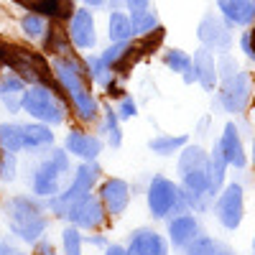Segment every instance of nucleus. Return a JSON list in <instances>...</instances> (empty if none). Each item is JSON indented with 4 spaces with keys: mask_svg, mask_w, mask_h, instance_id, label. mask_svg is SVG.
Masks as SVG:
<instances>
[{
    "mask_svg": "<svg viewBox=\"0 0 255 255\" xmlns=\"http://www.w3.org/2000/svg\"><path fill=\"white\" fill-rule=\"evenodd\" d=\"M51 72L72 105V115L82 125H97L102 118V100L92 92V79L84 67V59H79L77 54L54 56Z\"/></svg>",
    "mask_w": 255,
    "mask_h": 255,
    "instance_id": "1",
    "label": "nucleus"
},
{
    "mask_svg": "<svg viewBox=\"0 0 255 255\" xmlns=\"http://www.w3.org/2000/svg\"><path fill=\"white\" fill-rule=\"evenodd\" d=\"M179 184L184 189V197L189 209L194 215H204L215 204V191H212V168H209V151L199 143H186L179 151L176 161Z\"/></svg>",
    "mask_w": 255,
    "mask_h": 255,
    "instance_id": "2",
    "label": "nucleus"
},
{
    "mask_svg": "<svg viewBox=\"0 0 255 255\" xmlns=\"http://www.w3.org/2000/svg\"><path fill=\"white\" fill-rule=\"evenodd\" d=\"M3 215L8 222L10 235L26 245H36L38 240H44L51 212L44 199H36L33 194H15L3 204Z\"/></svg>",
    "mask_w": 255,
    "mask_h": 255,
    "instance_id": "3",
    "label": "nucleus"
},
{
    "mask_svg": "<svg viewBox=\"0 0 255 255\" xmlns=\"http://www.w3.org/2000/svg\"><path fill=\"white\" fill-rule=\"evenodd\" d=\"M100 181H102V166H100V161H79L77 168L72 171L69 184L64 186L59 194L46 199L49 212L54 217H59V220H67V215L82 199H87L90 194H95V189H97Z\"/></svg>",
    "mask_w": 255,
    "mask_h": 255,
    "instance_id": "4",
    "label": "nucleus"
},
{
    "mask_svg": "<svg viewBox=\"0 0 255 255\" xmlns=\"http://www.w3.org/2000/svg\"><path fill=\"white\" fill-rule=\"evenodd\" d=\"M220 72V90H217V102L227 115H243L250 105L253 95V82L245 69L232 59L230 54H222L217 61Z\"/></svg>",
    "mask_w": 255,
    "mask_h": 255,
    "instance_id": "5",
    "label": "nucleus"
},
{
    "mask_svg": "<svg viewBox=\"0 0 255 255\" xmlns=\"http://www.w3.org/2000/svg\"><path fill=\"white\" fill-rule=\"evenodd\" d=\"M72 156L67 153V148H59L54 145L51 151H46V156L41 158L33 168H31V176H28V184H31V194L36 199H51L54 194L64 189V179L72 176Z\"/></svg>",
    "mask_w": 255,
    "mask_h": 255,
    "instance_id": "6",
    "label": "nucleus"
},
{
    "mask_svg": "<svg viewBox=\"0 0 255 255\" xmlns=\"http://www.w3.org/2000/svg\"><path fill=\"white\" fill-rule=\"evenodd\" d=\"M23 113L36 123L59 128L72 115V105L64 92H56L51 87H44V84H28L26 100H23Z\"/></svg>",
    "mask_w": 255,
    "mask_h": 255,
    "instance_id": "7",
    "label": "nucleus"
},
{
    "mask_svg": "<svg viewBox=\"0 0 255 255\" xmlns=\"http://www.w3.org/2000/svg\"><path fill=\"white\" fill-rule=\"evenodd\" d=\"M145 204H148L151 217L158 220V222H168L176 215H186V212H191L189 202L184 197L181 184L174 181V179H168V176H163V174H156L151 181H148Z\"/></svg>",
    "mask_w": 255,
    "mask_h": 255,
    "instance_id": "8",
    "label": "nucleus"
},
{
    "mask_svg": "<svg viewBox=\"0 0 255 255\" xmlns=\"http://www.w3.org/2000/svg\"><path fill=\"white\" fill-rule=\"evenodd\" d=\"M3 69L15 72L26 84H44V87H51V90L61 92L59 82H56V77L51 72V61H46V56L41 51H31L26 46L8 44Z\"/></svg>",
    "mask_w": 255,
    "mask_h": 255,
    "instance_id": "9",
    "label": "nucleus"
},
{
    "mask_svg": "<svg viewBox=\"0 0 255 255\" xmlns=\"http://www.w3.org/2000/svg\"><path fill=\"white\" fill-rule=\"evenodd\" d=\"M212 212H215V220L225 230H230V232L238 230L243 225V217H245V189L238 181L225 184V189L215 197Z\"/></svg>",
    "mask_w": 255,
    "mask_h": 255,
    "instance_id": "10",
    "label": "nucleus"
},
{
    "mask_svg": "<svg viewBox=\"0 0 255 255\" xmlns=\"http://www.w3.org/2000/svg\"><path fill=\"white\" fill-rule=\"evenodd\" d=\"M232 26L227 23V20L217 13H207L202 20H199V26H197V36L202 41V46L209 49V51H215V54H230L232 49Z\"/></svg>",
    "mask_w": 255,
    "mask_h": 255,
    "instance_id": "11",
    "label": "nucleus"
},
{
    "mask_svg": "<svg viewBox=\"0 0 255 255\" xmlns=\"http://www.w3.org/2000/svg\"><path fill=\"white\" fill-rule=\"evenodd\" d=\"M67 222L79 227L82 232H100V230L108 227L110 215H108V209L102 207V202L97 199V194H90L87 199H82L67 215Z\"/></svg>",
    "mask_w": 255,
    "mask_h": 255,
    "instance_id": "12",
    "label": "nucleus"
},
{
    "mask_svg": "<svg viewBox=\"0 0 255 255\" xmlns=\"http://www.w3.org/2000/svg\"><path fill=\"white\" fill-rule=\"evenodd\" d=\"M64 148L77 161H97L100 153L105 151V140L97 133L87 130L84 125H74L64 138Z\"/></svg>",
    "mask_w": 255,
    "mask_h": 255,
    "instance_id": "13",
    "label": "nucleus"
},
{
    "mask_svg": "<svg viewBox=\"0 0 255 255\" xmlns=\"http://www.w3.org/2000/svg\"><path fill=\"white\" fill-rule=\"evenodd\" d=\"M97 199L108 209L110 217H120L130 204V184L123 176H105L97 184Z\"/></svg>",
    "mask_w": 255,
    "mask_h": 255,
    "instance_id": "14",
    "label": "nucleus"
},
{
    "mask_svg": "<svg viewBox=\"0 0 255 255\" xmlns=\"http://www.w3.org/2000/svg\"><path fill=\"white\" fill-rule=\"evenodd\" d=\"M67 33L72 46L79 51H92L97 46V26H95V15L90 8H77L72 18L67 20Z\"/></svg>",
    "mask_w": 255,
    "mask_h": 255,
    "instance_id": "15",
    "label": "nucleus"
},
{
    "mask_svg": "<svg viewBox=\"0 0 255 255\" xmlns=\"http://www.w3.org/2000/svg\"><path fill=\"white\" fill-rule=\"evenodd\" d=\"M199 235H204V232H202V222H199V217L194 215V212L176 215V217H171L166 222V240H168V245L181 250V253Z\"/></svg>",
    "mask_w": 255,
    "mask_h": 255,
    "instance_id": "16",
    "label": "nucleus"
},
{
    "mask_svg": "<svg viewBox=\"0 0 255 255\" xmlns=\"http://www.w3.org/2000/svg\"><path fill=\"white\" fill-rule=\"evenodd\" d=\"M220 153L225 156L227 166L230 168H238V171H243V168L248 166V153H245V143H243V135H240V128L235 123H225L220 138L215 140Z\"/></svg>",
    "mask_w": 255,
    "mask_h": 255,
    "instance_id": "17",
    "label": "nucleus"
},
{
    "mask_svg": "<svg viewBox=\"0 0 255 255\" xmlns=\"http://www.w3.org/2000/svg\"><path fill=\"white\" fill-rule=\"evenodd\" d=\"M128 253L130 255H168L171 245H168L166 235H161L153 227H138L128 238Z\"/></svg>",
    "mask_w": 255,
    "mask_h": 255,
    "instance_id": "18",
    "label": "nucleus"
},
{
    "mask_svg": "<svg viewBox=\"0 0 255 255\" xmlns=\"http://www.w3.org/2000/svg\"><path fill=\"white\" fill-rule=\"evenodd\" d=\"M26 90H28V84L20 79L15 72H10V69L0 72V108H3L8 115L23 113Z\"/></svg>",
    "mask_w": 255,
    "mask_h": 255,
    "instance_id": "19",
    "label": "nucleus"
},
{
    "mask_svg": "<svg viewBox=\"0 0 255 255\" xmlns=\"http://www.w3.org/2000/svg\"><path fill=\"white\" fill-rule=\"evenodd\" d=\"M194 61V77H197V84L204 90V92H215L217 84H220V72H217V59H215V51H209L204 46L197 49V54L191 56Z\"/></svg>",
    "mask_w": 255,
    "mask_h": 255,
    "instance_id": "20",
    "label": "nucleus"
},
{
    "mask_svg": "<svg viewBox=\"0 0 255 255\" xmlns=\"http://www.w3.org/2000/svg\"><path fill=\"white\" fill-rule=\"evenodd\" d=\"M56 143V133L54 128L44 125V123H23V151L28 153H46L51 151Z\"/></svg>",
    "mask_w": 255,
    "mask_h": 255,
    "instance_id": "21",
    "label": "nucleus"
},
{
    "mask_svg": "<svg viewBox=\"0 0 255 255\" xmlns=\"http://www.w3.org/2000/svg\"><path fill=\"white\" fill-rule=\"evenodd\" d=\"M15 5L26 8V10H33V13H41L46 15L49 20H69L72 13L77 10L72 5V0H13Z\"/></svg>",
    "mask_w": 255,
    "mask_h": 255,
    "instance_id": "22",
    "label": "nucleus"
},
{
    "mask_svg": "<svg viewBox=\"0 0 255 255\" xmlns=\"http://www.w3.org/2000/svg\"><path fill=\"white\" fill-rule=\"evenodd\" d=\"M217 10L230 26L248 28L255 20V0H217Z\"/></svg>",
    "mask_w": 255,
    "mask_h": 255,
    "instance_id": "23",
    "label": "nucleus"
},
{
    "mask_svg": "<svg viewBox=\"0 0 255 255\" xmlns=\"http://www.w3.org/2000/svg\"><path fill=\"white\" fill-rule=\"evenodd\" d=\"M97 135L110 148L123 145V120L118 118L115 105H110V102H102V118L97 123Z\"/></svg>",
    "mask_w": 255,
    "mask_h": 255,
    "instance_id": "24",
    "label": "nucleus"
},
{
    "mask_svg": "<svg viewBox=\"0 0 255 255\" xmlns=\"http://www.w3.org/2000/svg\"><path fill=\"white\" fill-rule=\"evenodd\" d=\"M72 49H74V46H72V41H69L67 28H61V26L56 23V20H51V28H49L46 38L41 41V51H44V54H51V59H54V56H67V54H74Z\"/></svg>",
    "mask_w": 255,
    "mask_h": 255,
    "instance_id": "25",
    "label": "nucleus"
},
{
    "mask_svg": "<svg viewBox=\"0 0 255 255\" xmlns=\"http://www.w3.org/2000/svg\"><path fill=\"white\" fill-rule=\"evenodd\" d=\"M189 143L186 133H158L148 140V151L156 153V156H179V151Z\"/></svg>",
    "mask_w": 255,
    "mask_h": 255,
    "instance_id": "26",
    "label": "nucleus"
},
{
    "mask_svg": "<svg viewBox=\"0 0 255 255\" xmlns=\"http://www.w3.org/2000/svg\"><path fill=\"white\" fill-rule=\"evenodd\" d=\"M184 255H238V250L232 248L230 243L220 240V238H212V235H199L194 243H191Z\"/></svg>",
    "mask_w": 255,
    "mask_h": 255,
    "instance_id": "27",
    "label": "nucleus"
},
{
    "mask_svg": "<svg viewBox=\"0 0 255 255\" xmlns=\"http://www.w3.org/2000/svg\"><path fill=\"white\" fill-rule=\"evenodd\" d=\"M163 64L168 67V72L179 74L186 84H194L197 77H194V61H191V56L181 49H168L163 54Z\"/></svg>",
    "mask_w": 255,
    "mask_h": 255,
    "instance_id": "28",
    "label": "nucleus"
},
{
    "mask_svg": "<svg viewBox=\"0 0 255 255\" xmlns=\"http://www.w3.org/2000/svg\"><path fill=\"white\" fill-rule=\"evenodd\" d=\"M84 67H87V74H90L92 84H97V87L105 90V92H108L113 84L120 79L110 67H105V64H102L100 54H87V56H84Z\"/></svg>",
    "mask_w": 255,
    "mask_h": 255,
    "instance_id": "29",
    "label": "nucleus"
},
{
    "mask_svg": "<svg viewBox=\"0 0 255 255\" xmlns=\"http://www.w3.org/2000/svg\"><path fill=\"white\" fill-rule=\"evenodd\" d=\"M0 148L10 153H23V123L0 120Z\"/></svg>",
    "mask_w": 255,
    "mask_h": 255,
    "instance_id": "30",
    "label": "nucleus"
},
{
    "mask_svg": "<svg viewBox=\"0 0 255 255\" xmlns=\"http://www.w3.org/2000/svg\"><path fill=\"white\" fill-rule=\"evenodd\" d=\"M108 36L113 44H130L133 41V23L125 10H113L108 18Z\"/></svg>",
    "mask_w": 255,
    "mask_h": 255,
    "instance_id": "31",
    "label": "nucleus"
},
{
    "mask_svg": "<svg viewBox=\"0 0 255 255\" xmlns=\"http://www.w3.org/2000/svg\"><path fill=\"white\" fill-rule=\"evenodd\" d=\"M20 31H23V36L26 38H31V41H44L46 38V33H49V28H51V20L46 18V15H41V13H33V10H28L23 18H20Z\"/></svg>",
    "mask_w": 255,
    "mask_h": 255,
    "instance_id": "32",
    "label": "nucleus"
},
{
    "mask_svg": "<svg viewBox=\"0 0 255 255\" xmlns=\"http://www.w3.org/2000/svg\"><path fill=\"white\" fill-rule=\"evenodd\" d=\"M130 23H133V36H138V38H143V36H148V33H153V31L161 28L158 15H156L151 8H148V10H138V13H130Z\"/></svg>",
    "mask_w": 255,
    "mask_h": 255,
    "instance_id": "33",
    "label": "nucleus"
},
{
    "mask_svg": "<svg viewBox=\"0 0 255 255\" xmlns=\"http://www.w3.org/2000/svg\"><path fill=\"white\" fill-rule=\"evenodd\" d=\"M61 255H84V232L74 225L61 230Z\"/></svg>",
    "mask_w": 255,
    "mask_h": 255,
    "instance_id": "34",
    "label": "nucleus"
},
{
    "mask_svg": "<svg viewBox=\"0 0 255 255\" xmlns=\"http://www.w3.org/2000/svg\"><path fill=\"white\" fill-rule=\"evenodd\" d=\"M18 176V156L0 148V181L8 184Z\"/></svg>",
    "mask_w": 255,
    "mask_h": 255,
    "instance_id": "35",
    "label": "nucleus"
},
{
    "mask_svg": "<svg viewBox=\"0 0 255 255\" xmlns=\"http://www.w3.org/2000/svg\"><path fill=\"white\" fill-rule=\"evenodd\" d=\"M128 46L130 44H110L108 49H105L102 54H100V59H102V64L105 67H110V69H115L118 64H120V59L125 56V51H128Z\"/></svg>",
    "mask_w": 255,
    "mask_h": 255,
    "instance_id": "36",
    "label": "nucleus"
},
{
    "mask_svg": "<svg viewBox=\"0 0 255 255\" xmlns=\"http://www.w3.org/2000/svg\"><path fill=\"white\" fill-rule=\"evenodd\" d=\"M115 110H118V118L125 123V120H133L138 115V105L130 95H123L118 102H115Z\"/></svg>",
    "mask_w": 255,
    "mask_h": 255,
    "instance_id": "37",
    "label": "nucleus"
},
{
    "mask_svg": "<svg viewBox=\"0 0 255 255\" xmlns=\"http://www.w3.org/2000/svg\"><path fill=\"white\" fill-rule=\"evenodd\" d=\"M33 255H59V250H56L54 243H49V240L44 238V240H38V243L33 245Z\"/></svg>",
    "mask_w": 255,
    "mask_h": 255,
    "instance_id": "38",
    "label": "nucleus"
},
{
    "mask_svg": "<svg viewBox=\"0 0 255 255\" xmlns=\"http://www.w3.org/2000/svg\"><path fill=\"white\" fill-rule=\"evenodd\" d=\"M240 46H243V54H245L250 61H255V49H253V41H250V31H245V33L240 36Z\"/></svg>",
    "mask_w": 255,
    "mask_h": 255,
    "instance_id": "39",
    "label": "nucleus"
},
{
    "mask_svg": "<svg viewBox=\"0 0 255 255\" xmlns=\"http://www.w3.org/2000/svg\"><path fill=\"white\" fill-rule=\"evenodd\" d=\"M84 245H92V248H108L110 243L105 240V235H100V232H95V235H84Z\"/></svg>",
    "mask_w": 255,
    "mask_h": 255,
    "instance_id": "40",
    "label": "nucleus"
},
{
    "mask_svg": "<svg viewBox=\"0 0 255 255\" xmlns=\"http://www.w3.org/2000/svg\"><path fill=\"white\" fill-rule=\"evenodd\" d=\"M102 255H130V253H128V248L120 245V243H110L108 248L102 250Z\"/></svg>",
    "mask_w": 255,
    "mask_h": 255,
    "instance_id": "41",
    "label": "nucleus"
},
{
    "mask_svg": "<svg viewBox=\"0 0 255 255\" xmlns=\"http://www.w3.org/2000/svg\"><path fill=\"white\" fill-rule=\"evenodd\" d=\"M82 3H84V8H90V10H100V8L108 5V0H82Z\"/></svg>",
    "mask_w": 255,
    "mask_h": 255,
    "instance_id": "42",
    "label": "nucleus"
},
{
    "mask_svg": "<svg viewBox=\"0 0 255 255\" xmlns=\"http://www.w3.org/2000/svg\"><path fill=\"white\" fill-rule=\"evenodd\" d=\"M5 54H8V41L0 38V67L5 64Z\"/></svg>",
    "mask_w": 255,
    "mask_h": 255,
    "instance_id": "43",
    "label": "nucleus"
},
{
    "mask_svg": "<svg viewBox=\"0 0 255 255\" xmlns=\"http://www.w3.org/2000/svg\"><path fill=\"white\" fill-rule=\"evenodd\" d=\"M0 255H26V253H23V250H15V248H8V245H3Z\"/></svg>",
    "mask_w": 255,
    "mask_h": 255,
    "instance_id": "44",
    "label": "nucleus"
},
{
    "mask_svg": "<svg viewBox=\"0 0 255 255\" xmlns=\"http://www.w3.org/2000/svg\"><path fill=\"white\" fill-rule=\"evenodd\" d=\"M253 168H255V138H253Z\"/></svg>",
    "mask_w": 255,
    "mask_h": 255,
    "instance_id": "45",
    "label": "nucleus"
},
{
    "mask_svg": "<svg viewBox=\"0 0 255 255\" xmlns=\"http://www.w3.org/2000/svg\"><path fill=\"white\" fill-rule=\"evenodd\" d=\"M250 41H253V49H255V28L250 31Z\"/></svg>",
    "mask_w": 255,
    "mask_h": 255,
    "instance_id": "46",
    "label": "nucleus"
},
{
    "mask_svg": "<svg viewBox=\"0 0 255 255\" xmlns=\"http://www.w3.org/2000/svg\"><path fill=\"white\" fill-rule=\"evenodd\" d=\"M253 253H255V238H253Z\"/></svg>",
    "mask_w": 255,
    "mask_h": 255,
    "instance_id": "47",
    "label": "nucleus"
},
{
    "mask_svg": "<svg viewBox=\"0 0 255 255\" xmlns=\"http://www.w3.org/2000/svg\"><path fill=\"white\" fill-rule=\"evenodd\" d=\"M0 250H3V240H0Z\"/></svg>",
    "mask_w": 255,
    "mask_h": 255,
    "instance_id": "48",
    "label": "nucleus"
}]
</instances>
